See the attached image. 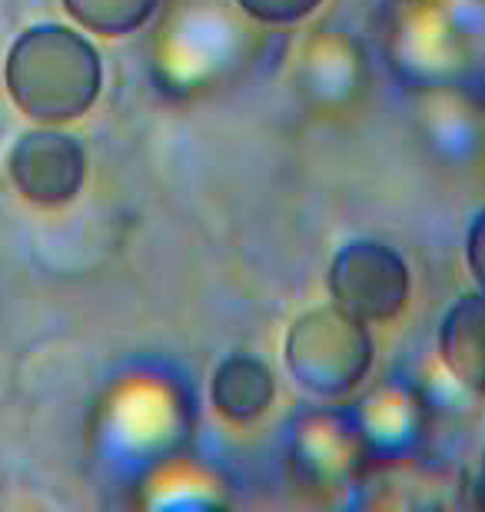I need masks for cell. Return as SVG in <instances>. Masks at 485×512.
<instances>
[{
  "instance_id": "9c48e42d",
  "label": "cell",
  "mask_w": 485,
  "mask_h": 512,
  "mask_svg": "<svg viewBox=\"0 0 485 512\" xmlns=\"http://www.w3.org/2000/svg\"><path fill=\"white\" fill-rule=\"evenodd\" d=\"M210 393H213L216 413L226 416L236 426H246L270 409L276 396V383H273L270 366L263 360L246 356V353H233L216 366Z\"/></svg>"
},
{
  "instance_id": "ba28073f",
  "label": "cell",
  "mask_w": 485,
  "mask_h": 512,
  "mask_svg": "<svg viewBox=\"0 0 485 512\" xmlns=\"http://www.w3.org/2000/svg\"><path fill=\"white\" fill-rule=\"evenodd\" d=\"M439 356L462 386L485 393V290L462 296L442 320Z\"/></svg>"
},
{
  "instance_id": "6da1fadb",
  "label": "cell",
  "mask_w": 485,
  "mask_h": 512,
  "mask_svg": "<svg viewBox=\"0 0 485 512\" xmlns=\"http://www.w3.org/2000/svg\"><path fill=\"white\" fill-rule=\"evenodd\" d=\"M7 94L40 124H67L97 104L103 67L94 44L64 24L27 27L7 54Z\"/></svg>"
},
{
  "instance_id": "52a82bcc",
  "label": "cell",
  "mask_w": 485,
  "mask_h": 512,
  "mask_svg": "<svg viewBox=\"0 0 485 512\" xmlns=\"http://www.w3.org/2000/svg\"><path fill=\"white\" fill-rule=\"evenodd\" d=\"M369 459H399L426 436V399L412 386L386 383L349 409Z\"/></svg>"
},
{
  "instance_id": "5b68a950",
  "label": "cell",
  "mask_w": 485,
  "mask_h": 512,
  "mask_svg": "<svg viewBox=\"0 0 485 512\" xmlns=\"http://www.w3.org/2000/svg\"><path fill=\"white\" fill-rule=\"evenodd\" d=\"M10 180L37 207H64L87 180V153L77 137L50 127L27 130L7 160Z\"/></svg>"
},
{
  "instance_id": "3957f363",
  "label": "cell",
  "mask_w": 485,
  "mask_h": 512,
  "mask_svg": "<svg viewBox=\"0 0 485 512\" xmlns=\"http://www.w3.org/2000/svg\"><path fill=\"white\" fill-rule=\"evenodd\" d=\"M329 296L359 323H389L409 303V266L386 243H346L329 263Z\"/></svg>"
},
{
  "instance_id": "30bf717a",
  "label": "cell",
  "mask_w": 485,
  "mask_h": 512,
  "mask_svg": "<svg viewBox=\"0 0 485 512\" xmlns=\"http://www.w3.org/2000/svg\"><path fill=\"white\" fill-rule=\"evenodd\" d=\"M160 0H64V10L84 30L103 37H127L157 14Z\"/></svg>"
},
{
  "instance_id": "277c9868",
  "label": "cell",
  "mask_w": 485,
  "mask_h": 512,
  "mask_svg": "<svg viewBox=\"0 0 485 512\" xmlns=\"http://www.w3.org/2000/svg\"><path fill=\"white\" fill-rule=\"evenodd\" d=\"M389 64L409 84H456L469 64V44L442 4H406L389 27Z\"/></svg>"
},
{
  "instance_id": "8992f818",
  "label": "cell",
  "mask_w": 485,
  "mask_h": 512,
  "mask_svg": "<svg viewBox=\"0 0 485 512\" xmlns=\"http://www.w3.org/2000/svg\"><path fill=\"white\" fill-rule=\"evenodd\" d=\"M293 456L299 469L313 483L336 486L353 483L359 469L373 463L363 446V436L349 416V409H326V413H309L293 429Z\"/></svg>"
},
{
  "instance_id": "4fadbf2b",
  "label": "cell",
  "mask_w": 485,
  "mask_h": 512,
  "mask_svg": "<svg viewBox=\"0 0 485 512\" xmlns=\"http://www.w3.org/2000/svg\"><path fill=\"white\" fill-rule=\"evenodd\" d=\"M406 4H442V0H406Z\"/></svg>"
},
{
  "instance_id": "7c38bea8",
  "label": "cell",
  "mask_w": 485,
  "mask_h": 512,
  "mask_svg": "<svg viewBox=\"0 0 485 512\" xmlns=\"http://www.w3.org/2000/svg\"><path fill=\"white\" fill-rule=\"evenodd\" d=\"M466 256H469V266L472 273H476L479 286L485 290V210L476 217L469 230V240H466Z\"/></svg>"
},
{
  "instance_id": "8fae6325",
  "label": "cell",
  "mask_w": 485,
  "mask_h": 512,
  "mask_svg": "<svg viewBox=\"0 0 485 512\" xmlns=\"http://www.w3.org/2000/svg\"><path fill=\"white\" fill-rule=\"evenodd\" d=\"M246 17L260 20V24H296V20L309 17L323 0H236Z\"/></svg>"
},
{
  "instance_id": "7a4b0ae2",
  "label": "cell",
  "mask_w": 485,
  "mask_h": 512,
  "mask_svg": "<svg viewBox=\"0 0 485 512\" xmlns=\"http://www.w3.org/2000/svg\"><path fill=\"white\" fill-rule=\"evenodd\" d=\"M286 366L296 383L316 396H346L366 380L373 366L369 326L339 306H316L286 333Z\"/></svg>"
}]
</instances>
